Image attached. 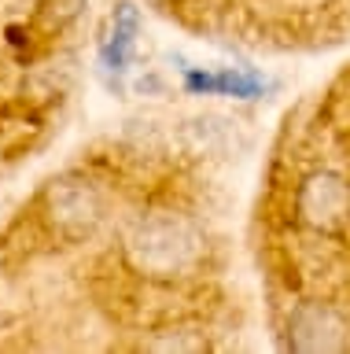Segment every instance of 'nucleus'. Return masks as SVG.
Returning a JSON list of instances; mask_svg holds the SVG:
<instances>
[{
    "instance_id": "f257e3e1",
    "label": "nucleus",
    "mask_w": 350,
    "mask_h": 354,
    "mask_svg": "<svg viewBox=\"0 0 350 354\" xmlns=\"http://www.w3.org/2000/svg\"><path fill=\"white\" fill-rule=\"evenodd\" d=\"M251 266L280 351L350 354V59L284 111L258 155Z\"/></svg>"
},
{
    "instance_id": "f03ea898",
    "label": "nucleus",
    "mask_w": 350,
    "mask_h": 354,
    "mask_svg": "<svg viewBox=\"0 0 350 354\" xmlns=\"http://www.w3.org/2000/svg\"><path fill=\"white\" fill-rule=\"evenodd\" d=\"M188 33L266 55H317L350 44V0H159Z\"/></svg>"
}]
</instances>
